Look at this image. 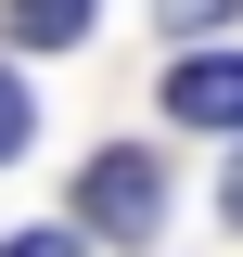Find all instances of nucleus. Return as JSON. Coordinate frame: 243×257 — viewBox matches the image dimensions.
I'll use <instances>...</instances> for the list:
<instances>
[{
	"mask_svg": "<svg viewBox=\"0 0 243 257\" xmlns=\"http://www.w3.org/2000/svg\"><path fill=\"white\" fill-rule=\"evenodd\" d=\"M166 116H180V128H243V52L166 64Z\"/></svg>",
	"mask_w": 243,
	"mask_h": 257,
	"instance_id": "obj_2",
	"label": "nucleus"
},
{
	"mask_svg": "<svg viewBox=\"0 0 243 257\" xmlns=\"http://www.w3.org/2000/svg\"><path fill=\"white\" fill-rule=\"evenodd\" d=\"M77 219H90V231H116V244H141V231L166 219V167H154V155H128V142H116V155H90Z\"/></svg>",
	"mask_w": 243,
	"mask_h": 257,
	"instance_id": "obj_1",
	"label": "nucleus"
},
{
	"mask_svg": "<svg viewBox=\"0 0 243 257\" xmlns=\"http://www.w3.org/2000/svg\"><path fill=\"white\" fill-rule=\"evenodd\" d=\"M26 142H38V103H26V77H13V64H0V167L26 155Z\"/></svg>",
	"mask_w": 243,
	"mask_h": 257,
	"instance_id": "obj_4",
	"label": "nucleus"
},
{
	"mask_svg": "<svg viewBox=\"0 0 243 257\" xmlns=\"http://www.w3.org/2000/svg\"><path fill=\"white\" fill-rule=\"evenodd\" d=\"M218 219H230V231H243V155H230V180H218Z\"/></svg>",
	"mask_w": 243,
	"mask_h": 257,
	"instance_id": "obj_6",
	"label": "nucleus"
},
{
	"mask_svg": "<svg viewBox=\"0 0 243 257\" xmlns=\"http://www.w3.org/2000/svg\"><path fill=\"white\" fill-rule=\"evenodd\" d=\"M154 13H166V26H180V39H192V26H230L243 0H154Z\"/></svg>",
	"mask_w": 243,
	"mask_h": 257,
	"instance_id": "obj_5",
	"label": "nucleus"
},
{
	"mask_svg": "<svg viewBox=\"0 0 243 257\" xmlns=\"http://www.w3.org/2000/svg\"><path fill=\"white\" fill-rule=\"evenodd\" d=\"M0 13H13V52H77L102 0H0Z\"/></svg>",
	"mask_w": 243,
	"mask_h": 257,
	"instance_id": "obj_3",
	"label": "nucleus"
}]
</instances>
